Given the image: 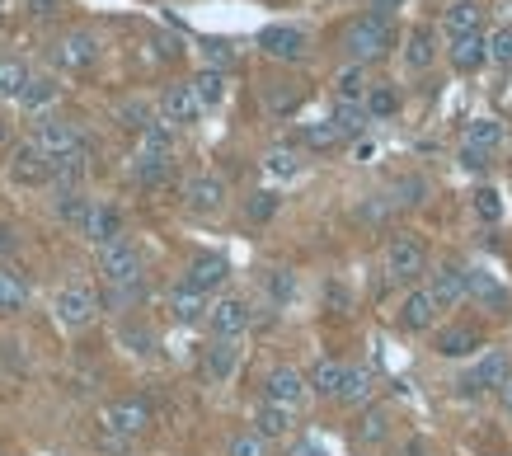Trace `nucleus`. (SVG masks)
Segmentation results:
<instances>
[{
    "instance_id": "b1692460",
    "label": "nucleus",
    "mask_w": 512,
    "mask_h": 456,
    "mask_svg": "<svg viewBox=\"0 0 512 456\" xmlns=\"http://www.w3.org/2000/svg\"><path fill=\"white\" fill-rule=\"evenodd\" d=\"M170 170H174V160L156 156V151H137V160H132V179H137L141 189H160L170 179Z\"/></svg>"
},
{
    "instance_id": "473e14b6",
    "label": "nucleus",
    "mask_w": 512,
    "mask_h": 456,
    "mask_svg": "<svg viewBox=\"0 0 512 456\" xmlns=\"http://www.w3.org/2000/svg\"><path fill=\"white\" fill-rule=\"evenodd\" d=\"M29 306V283H24V273H15V268L0 264V311L15 315Z\"/></svg>"
},
{
    "instance_id": "393cba45",
    "label": "nucleus",
    "mask_w": 512,
    "mask_h": 456,
    "mask_svg": "<svg viewBox=\"0 0 512 456\" xmlns=\"http://www.w3.org/2000/svg\"><path fill=\"white\" fill-rule=\"evenodd\" d=\"M442 24H447L451 38H456V33H480V24H484V5H480V0H451L447 15H442Z\"/></svg>"
},
{
    "instance_id": "dca6fc26",
    "label": "nucleus",
    "mask_w": 512,
    "mask_h": 456,
    "mask_svg": "<svg viewBox=\"0 0 512 456\" xmlns=\"http://www.w3.org/2000/svg\"><path fill=\"white\" fill-rule=\"evenodd\" d=\"M80 236L90 240L94 250H104V245H118L123 240V212L109 203H94L90 217H85V226H80Z\"/></svg>"
},
{
    "instance_id": "a211bd4d",
    "label": "nucleus",
    "mask_w": 512,
    "mask_h": 456,
    "mask_svg": "<svg viewBox=\"0 0 512 456\" xmlns=\"http://www.w3.org/2000/svg\"><path fill=\"white\" fill-rule=\"evenodd\" d=\"M428 297H433L437 315L451 311V306H461V301H466V268H456V264L437 268L433 283H428Z\"/></svg>"
},
{
    "instance_id": "37998d69",
    "label": "nucleus",
    "mask_w": 512,
    "mask_h": 456,
    "mask_svg": "<svg viewBox=\"0 0 512 456\" xmlns=\"http://www.w3.org/2000/svg\"><path fill=\"white\" fill-rule=\"evenodd\" d=\"M498 142H503V127H498L494 118H475V123H466V146H480V151H494Z\"/></svg>"
},
{
    "instance_id": "09e8293b",
    "label": "nucleus",
    "mask_w": 512,
    "mask_h": 456,
    "mask_svg": "<svg viewBox=\"0 0 512 456\" xmlns=\"http://www.w3.org/2000/svg\"><path fill=\"white\" fill-rule=\"evenodd\" d=\"M484 48H489V62L512 66V24H503V29L489 33V38H484Z\"/></svg>"
},
{
    "instance_id": "2f4dec72",
    "label": "nucleus",
    "mask_w": 512,
    "mask_h": 456,
    "mask_svg": "<svg viewBox=\"0 0 512 456\" xmlns=\"http://www.w3.org/2000/svg\"><path fill=\"white\" fill-rule=\"evenodd\" d=\"M90 207L94 198H85L80 189H62L57 198H52V212H57V221H66V226H85V217H90Z\"/></svg>"
},
{
    "instance_id": "052dcab7",
    "label": "nucleus",
    "mask_w": 512,
    "mask_h": 456,
    "mask_svg": "<svg viewBox=\"0 0 512 456\" xmlns=\"http://www.w3.org/2000/svg\"><path fill=\"white\" fill-rule=\"evenodd\" d=\"M404 0H372V15H381V19H390L395 10H400Z\"/></svg>"
},
{
    "instance_id": "4468645a",
    "label": "nucleus",
    "mask_w": 512,
    "mask_h": 456,
    "mask_svg": "<svg viewBox=\"0 0 512 456\" xmlns=\"http://www.w3.org/2000/svg\"><path fill=\"white\" fill-rule=\"evenodd\" d=\"M10 179H15V184H29V189L52 184V160H47L33 142H19L15 156H10Z\"/></svg>"
},
{
    "instance_id": "f257e3e1",
    "label": "nucleus",
    "mask_w": 512,
    "mask_h": 456,
    "mask_svg": "<svg viewBox=\"0 0 512 456\" xmlns=\"http://www.w3.org/2000/svg\"><path fill=\"white\" fill-rule=\"evenodd\" d=\"M343 48H348V57H353L357 66L367 62H381L390 48H395V29H390V19L381 15H362L348 24V33H343Z\"/></svg>"
},
{
    "instance_id": "aec40b11",
    "label": "nucleus",
    "mask_w": 512,
    "mask_h": 456,
    "mask_svg": "<svg viewBox=\"0 0 512 456\" xmlns=\"http://www.w3.org/2000/svg\"><path fill=\"white\" fill-rule=\"evenodd\" d=\"M235 367H240V339H212V348H207V358H202V372H207V381H231Z\"/></svg>"
},
{
    "instance_id": "6e6552de",
    "label": "nucleus",
    "mask_w": 512,
    "mask_h": 456,
    "mask_svg": "<svg viewBox=\"0 0 512 456\" xmlns=\"http://www.w3.org/2000/svg\"><path fill=\"white\" fill-rule=\"evenodd\" d=\"M33 146H38L47 160H57V156H66V151H80L85 142H80L76 123H66V118H52V113H47L43 123L33 127Z\"/></svg>"
},
{
    "instance_id": "5701e85b",
    "label": "nucleus",
    "mask_w": 512,
    "mask_h": 456,
    "mask_svg": "<svg viewBox=\"0 0 512 456\" xmlns=\"http://www.w3.org/2000/svg\"><path fill=\"white\" fill-rule=\"evenodd\" d=\"M85 174H90V151H85V146L52 160V184H57V189H80Z\"/></svg>"
},
{
    "instance_id": "f704fd0d",
    "label": "nucleus",
    "mask_w": 512,
    "mask_h": 456,
    "mask_svg": "<svg viewBox=\"0 0 512 456\" xmlns=\"http://www.w3.org/2000/svg\"><path fill=\"white\" fill-rule=\"evenodd\" d=\"M353 438L362 442V447H376V442H386V438H390V414H386L381 405L362 409V419H357V428H353Z\"/></svg>"
},
{
    "instance_id": "f03ea898",
    "label": "nucleus",
    "mask_w": 512,
    "mask_h": 456,
    "mask_svg": "<svg viewBox=\"0 0 512 456\" xmlns=\"http://www.w3.org/2000/svg\"><path fill=\"white\" fill-rule=\"evenodd\" d=\"M512 381V358L508 348H489V353H480L475 358V367H470L466 377H456V395H484V391H503Z\"/></svg>"
},
{
    "instance_id": "c85d7f7f",
    "label": "nucleus",
    "mask_w": 512,
    "mask_h": 456,
    "mask_svg": "<svg viewBox=\"0 0 512 456\" xmlns=\"http://www.w3.org/2000/svg\"><path fill=\"white\" fill-rule=\"evenodd\" d=\"M343 367H348V362L320 358V362L311 367V377H306V391H315V395H325V400H334V395H339V381H343Z\"/></svg>"
},
{
    "instance_id": "a878e982",
    "label": "nucleus",
    "mask_w": 512,
    "mask_h": 456,
    "mask_svg": "<svg viewBox=\"0 0 512 456\" xmlns=\"http://www.w3.org/2000/svg\"><path fill=\"white\" fill-rule=\"evenodd\" d=\"M170 315L179 320V325H198L202 315H207V297H202V292H193L188 283L170 287Z\"/></svg>"
},
{
    "instance_id": "49530a36",
    "label": "nucleus",
    "mask_w": 512,
    "mask_h": 456,
    "mask_svg": "<svg viewBox=\"0 0 512 456\" xmlns=\"http://www.w3.org/2000/svg\"><path fill=\"white\" fill-rule=\"evenodd\" d=\"M423 198H428V179H423V174H404V179H395V203L400 207H419Z\"/></svg>"
},
{
    "instance_id": "e2e57ef3",
    "label": "nucleus",
    "mask_w": 512,
    "mask_h": 456,
    "mask_svg": "<svg viewBox=\"0 0 512 456\" xmlns=\"http://www.w3.org/2000/svg\"><path fill=\"white\" fill-rule=\"evenodd\" d=\"M156 48H160V57H179V43H174V38H156Z\"/></svg>"
},
{
    "instance_id": "de8ad7c7",
    "label": "nucleus",
    "mask_w": 512,
    "mask_h": 456,
    "mask_svg": "<svg viewBox=\"0 0 512 456\" xmlns=\"http://www.w3.org/2000/svg\"><path fill=\"white\" fill-rule=\"evenodd\" d=\"M264 165H268V174H278V179H292V174H301V156H296L292 146H273Z\"/></svg>"
},
{
    "instance_id": "58836bf2",
    "label": "nucleus",
    "mask_w": 512,
    "mask_h": 456,
    "mask_svg": "<svg viewBox=\"0 0 512 456\" xmlns=\"http://www.w3.org/2000/svg\"><path fill=\"white\" fill-rule=\"evenodd\" d=\"M52 99H57V80H52V76H29V85L19 90V109L43 113Z\"/></svg>"
},
{
    "instance_id": "8fccbe9b",
    "label": "nucleus",
    "mask_w": 512,
    "mask_h": 456,
    "mask_svg": "<svg viewBox=\"0 0 512 456\" xmlns=\"http://www.w3.org/2000/svg\"><path fill=\"white\" fill-rule=\"evenodd\" d=\"M264 292L282 306V301H292V297H296V278L287 273V268H273V273L264 278Z\"/></svg>"
},
{
    "instance_id": "f8f14e48",
    "label": "nucleus",
    "mask_w": 512,
    "mask_h": 456,
    "mask_svg": "<svg viewBox=\"0 0 512 456\" xmlns=\"http://www.w3.org/2000/svg\"><path fill=\"white\" fill-rule=\"evenodd\" d=\"M198 118H202V104L193 99L188 80H184V85H165V90H160V123H170V127H193Z\"/></svg>"
},
{
    "instance_id": "79ce46f5",
    "label": "nucleus",
    "mask_w": 512,
    "mask_h": 456,
    "mask_svg": "<svg viewBox=\"0 0 512 456\" xmlns=\"http://www.w3.org/2000/svg\"><path fill=\"white\" fill-rule=\"evenodd\" d=\"M278 207H282L278 193H273V189H259V193H249V198H245V217L264 226V221L278 217Z\"/></svg>"
},
{
    "instance_id": "6e6d98bb",
    "label": "nucleus",
    "mask_w": 512,
    "mask_h": 456,
    "mask_svg": "<svg viewBox=\"0 0 512 456\" xmlns=\"http://www.w3.org/2000/svg\"><path fill=\"white\" fill-rule=\"evenodd\" d=\"M207 62H212V71H226V66H235V48L231 43H221V38H212V43H207Z\"/></svg>"
},
{
    "instance_id": "4c0bfd02",
    "label": "nucleus",
    "mask_w": 512,
    "mask_h": 456,
    "mask_svg": "<svg viewBox=\"0 0 512 456\" xmlns=\"http://www.w3.org/2000/svg\"><path fill=\"white\" fill-rule=\"evenodd\" d=\"M329 123L339 127L343 142H357V137L367 132V123H372V118H367V109H362V104H334V118H329Z\"/></svg>"
},
{
    "instance_id": "69168bd1",
    "label": "nucleus",
    "mask_w": 512,
    "mask_h": 456,
    "mask_svg": "<svg viewBox=\"0 0 512 456\" xmlns=\"http://www.w3.org/2000/svg\"><path fill=\"white\" fill-rule=\"evenodd\" d=\"M498 405H503V414H512V381L503 386V391H498Z\"/></svg>"
},
{
    "instance_id": "e433bc0d",
    "label": "nucleus",
    "mask_w": 512,
    "mask_h": 456,
    "mask_svg": "<svg viewBox=\"0 0 512 456\" xmlns=\"http://www.w3.org/2000/svg\"><path fill=\"white\" fill-rule=\"evenodd\" d=\"M264 104H268V113L287 118V113L301 109V85H296V80H273L264 90Z\"/></svg>"
},
{
    "instance_id": "20e7f679",
    "label": "nucleus",
    "mask_w": 512,
    "mask_h": 456,
    "mask_svg": "<svg viewBox=\"0 0 512 456\" xmlns=\"http://www.w3.org/2000/svg\"><path fill=\"white\" fill-rule=\"evenodd\" d=\"M104 424H109L113 438H137V433H146V428L156 424V414H151V405H146L141 395H118V400L104 409Z\"/></svg>"
},
{
    "instance_id": "cd10ccee",
    "label": "nucleus",
    "mask_w": 512,
    "mask_h": 456,
    "mask_svg": "<svg viewBox=\"0 0 512 456\" xmlns=\"http://www.w3.org/2000/svg\"><path fill=\"white\" fill-rule=\"evenodd\" d=\"M188 90L198 99L202 109H217L221 99H226V71H212V66H202L198 76L188 80Z\"/></svg>"
},
{
    "instance_id": "0eeeda50",
    "label": "nucleus",
    "mask_w": 512,
    "mask_h": 456,
    "mask_svg": "<svg viewBox=\"0 0 512 456\" xmlns=\"http://www.w3.org/2000/svg\"><path fill=\"white\" fill-rule=\"evenodd\" d=\"M52 311H57V320L62 325H71V330H85L94 320V311H99V297H94L85 283H66L57 297H52Z\"/></svg>"
},
{
    "instance_id": "72a5a7b5",
    "label": "nucleus",
    "mask_w": 512,
    "mask_h": 456,
    "mask_svg": "<svg viewBox=\"0 0 512 456\" xmlns=\"http://www.w3.org/2000/svg\"><path fill=\"white\" fill-rule=\"evenodd\" d=\"M367 85H372V80H367V66L348 62V66L339 71V76H334V95H339V104H362Z\"/></svg>"
},
{
    "instance_id": "338daca9",
    "label": "nucleus",
    "mask_w": 512,
    "mask_h": 456,
    "mask_svg": "<svg viewBox=\"0 0 512 456\" xmlns=\"http://www.w3.org/2000/svg\"><path fill=\"white\" fill-rule=\"evenodd\" d=\"M10 142V123H5V118H0V146Z\"/></svg>"
},
{
    "instance_id": "4be33fe9",
    "label": "nucleus",
    "mask_w": 512,
    "mask_h": 456,
    "mask_svg": "<svg viewBox=\"0 0 512 456\" xmlns=\"http://www.w3.org/2000/svg\"><path fill=\"white\" fill-rule=\"evenodd\" d=\"M433 320H437V306L428 297V287H409V297L400 301V325L419 334V330H433Z\"/></svg>"
},
{
    "instance_id": "13d9d810",
    "label": "nucleus",
    "mask_w": 512,
    "mask_h": 456,
    "mask_svg": "<svg viewBox=\"0 0 512 456\" xmlns=\"http://www.w3.org/2000/svg\"><path fill=\"white\" fill-rule=\"evenodd\" d=\"M287 456H325V447H320V442H311V438H296L292 447H287Z\"/></svg>"
},
{
    "instance_id": "680f3d73",
    "label": "nucleus",
    "mask_w": 512,
    "mask_h": 456,
    "mask_svg": "<svg viewBox=\"0 0 512 456\" xmlns=\"http://www.w3.org/2000/svg\"><path fill=\"white\" fill-rule=\"evenodd\" d=\"M400 456H433V452H428V442H423V438H409L400 447Z\"/></svg>"
},
{
    "instance_id": "2eb2a0df",
    "label": "nucleus",
    "mask_w": 512,
    "mask_h": 456,
    "mask_svg": "<svg viewBox=\"0 0 512 456\" xmlns=\"http://www.w3.org/2000/svg\"><path fill=\"white\" fill-rule=\"evenodd\" d=\"M466 297L475 301V306H484L489 315L512 311L508 287H498V278H494V273H484V268H466Z\"/></svg>"
},
{
    "instance_id": "3c124183",
    "label": "nucleus",
    "mask_w": 512,
    "mask_h": 456,
    "mask_svg": "<svg viewBox=\"0 0 512 456\" xmlns=\"http://www.w3.org/2000/svg\"><path fill=\"white\" fill-rule=\"evenodd\" d=\"M146 297V283H127V287H109L104 292V306H113V311H127V306H137V301Z\"/></svg>"
},
{
    "instance_id": "4d7b16f0",
    "label": "nucleus",
    "mask_w": 512,
    "mask_h": 456,
    "mask_svg": "<svg viewBox=\"0 0 512 456\" xmlns=\"http://www.w3.org/2000/svg\"><path fill=\"white\" fill-rule=\"evenodd\" d=\"M123 344L132 348V353H151V348H156V339H151V330H141V325H123Z\"/></svg>"
},
{
    "instance_id": "603ef678",
    "label": "nucleus",
    "mask_w": 512,
    "mask_h": 456,
    "mask_svg": "<svg viewBox=\"0 0 512 456\" xmlns=\"http://www.w3.org/2000/svg\"><path fill=\"white\" fill-rule=\"evenodd\" d=\"M226 456H268V442L259 438V433H235V438L226 442Z\"/></svg>"
},
{
    "instance_id": "7c9ffc66",
    "label": "nucleus",
    "mask_w": 512,
    "mask_h": 456,
    "mask_svg": "<svg viewBox=\"0 0 512 456\" xmlns=\"http://www.w3.org/2000/svg\"><path fill=\"white\" fill-rule=\"evenodd\" d=\"M339 405H367L372 400V372L367 367H343V381H339Z\"/></svg>"
},
{
    "instance_id": "bb28decb",
    "label": "nucleus",
    "mask_w": 512,
    "mask_h": 456,
    "mask_svg": "<svg viewBox=\"0 0 512 456\" xmlns=\"http://www.w3.org/2000/svg\"><path fill=\"white\" fill-rule=\"evenodd\" d=\"M254 433H259L264 442L268 438H287V433H292V409L259 400V409H254Z\"/></svg>"
},
{
    "instance_id": "a19ab883",
    "label": "nucleus",
    "mask_w": 512,
    "mask_h": 456,
    "mask_svg": "<svg viewBox=\"0 0 512 456\" xmlns=\"http://www.w3.org/2000/svg\"><path fill=\"white\" fill-rule=\"evenodd\" d=\"M24 85H29V66L19 57H0V99H19Z\"/></svg>"
},
{
    "instance_id": "864d4df0",
    "label": "nucleus",
    "mask_w": 512,
    "mask_h": 456,
    "mask_svg": "<svg viewBox=\"0 0 512 456\" xmlns=\"http://www.w3.org/2000/svg\"><path fill=\"white\" fill-rule=\"evenodd\" d=\"M475 212H480V221H498L503 217V198H498V189H475Z\"/></svg>"
},
{
    "instance_id": "c756f323",
    "label": "nucleus",
    "mask_w": 512,
    "mask_h": 456,
    "mask_svg": "<svg viewBox=\"0 0 512 456\" xmlns=\"http://www.w3.org/2000/svg\"><path fill=\"white\" fill-rule=\"evenodd\" d=\"M362 109H367V118H372V123H386V118H395V113H400V90H395V85H367Z\"/></svg>"
},
{
    "instance_id": "9d476101",
    "label": "nucleus",
    "mask_w": 512,
    "mask_h": 456,
    "mask_svg": "<svg viewBox=\"0 0 512 456\" xmlns=\"http://www.w3.org/2000/svg\"><path fill=\"white\" fill-rule=\"evenodd\" d=\"M306 377L296 367H268L264 372V400L268 405H282V409H296L306 405Z\"/></svg>"
},
{
    "instance_id": "ddd939ff",
    "label": "nucleus",
    "mask_w": 512,
    "mask_h": 456,
    "mask_svg": "<svg viewBox=\"0 0 512 456\" xmlns=\"http://www.w3.org/2000/svg\"><path fill=\"white\" fill-rule=\"evenodd\" d=\"M226 278H231V259H226V254H193V259H188L184 283L193 287V292H202V297L217 292Z\"/></svg>"
},
{
    "instance_id": "c03bdc74",
    "label": "nucleus",
    "mask_w": 512,
    "mask_h": 456,
    "mask_svg": "<svg viewBox=\"0 0 512 456\" xmlns=\"http://www.w3.org/2000/svg\"><path fill=\"white\" fill-rule=\"evenodd\" d=\"M118 123H123L127 132H141L146 123H156V113H151L146 99H123V104H118Z\"/></svg>"
},
{
    "instance_id": "f3484780",
    "label": "nucleus",
    "mask_w": 512,
    "mask_h": 456,
    "mask_svg": "<svg viewBox=\"0 0 512 456\" xmlns=\"http://www.w3.org/2000/svg\"><path fill=\"white\" fill-rule=\"evenodd\" d=\"M52 57H57V66H66V71H90V66L99 62V38H94V33H66L62 43L52 48Z\"/></svg>"
},
{
    "instance_id": "5fc2aeb1",
    "label": "nucleus",
    "mask_w": 512,
    "mask_h": 456,
    "mask_svg": "<svg viewBox=\"0 0 512 456\" xmlns=\"http://www.w3.org/2000/svg\"><path fill=\"white\" fill-rule=\"evenodd\" d=\"M456 160H461V170H466V174H484V170H489V151H480V146H461V151H456Z\"/></svg>"
},
{
    "instance_id": "1a4fd4ad",
    "label": "nucleus",
    "mask_w": 512,
    "mask_h": 456,
    "mask_svg": "<svg viewBox=\"0 0 512 456\" xmlns=\"http://www.w3.org/2000/svg\"><path fill=\"white\" fill-rule=\"evenodd\" d=\"M259 48H264V57H273V62H301L306 48H311V38L296 29V24H268V29L259 33Z\"/></svg>"
},
{
    "instance_id": "ea45409f",
    "label": "nucleus",
    "mask_w": 512,
    "mask_h": 456,
    "mask_svg": "<svg viewBox=\"0 0 512 456\" xmlns=\"http://www.w3.org/2000/svg\"><path fill=\"white\" fill-rule=\"evenodd\" d=\"M301 146H306V151H339L343 137L334 123H306L301 127Z\"/></svg>"
},
{
    "instance_id": "a18cd8bd",
    "label": "nucleus",
    "mask_w": 512,
    "mask_h": 456,
    "mask_svg": "<svg viewBox=\"0 0 512 456\" xmlns=\"http://www.w3.org/2000/svg\"><path fill=\"white\" fill-rule=\"evenodd\" d=\"M170 146H174V127L170 123H146V127H141V151L170 156Z\"/></svg>"
},
{
    "instance_id": "39448f33",
    "label": "nucleus",
    "mask_w": 512,
    "mask_h": 456,
    "mask_svg": "<svg viewBox=\"0 0 512 456\" xmlns=\"http://www.w3.org/2000/svg\"><path fill=\"white\" fill-rule=\"evenodd\" d=\"M207 330L217 334V339H240V334L254 325V311H249V301L245 297H221L207 306Z\"/></svg>"
},
{
    "instance_id": "423d86ee",
    "label": "nucleus",
    "mask_w": 512,
    "mask_h": 456,
    "mask_svg": "<svg viewBox=\"0 0 512 456\" xmlns=\"http://www.w3.org/2000/svg\"><path fill=\"white\" fill-rule=\"evenodd\" d=\"M99 273L109 287H127V283H141V254L132 240H118V245H104L99 250Z\"/></svg>"
},
{
    "instance_id": "bf43d9fd",
    "label": "nucleus",
    "mask_w": 512,
    "mask_h": 456,
    "mask_svg": "<svg viewBox=\"0 0 512 456\" xmlns=\"http://www.w3.org/2000/svg\"><path fill=\"white\" fill-rule=\"evenodd\" d=\"M19 245V236H15V226H10V221L0 217V254H10Z\"/></svg>"
},
{
    "instance_id": "7ed1b4c3",
    "label": "nucleus",
    "mask_w": 512,
    "mask_h": 456,
    "mask_svg": "<svg viewBox=\"0 0 512 456\" xmlns=\"http://www.w3.org/2000/svg\"><path fill=\"white\" fill-rule=\"evenodd\" d=\"M386 273L395 283H419L428 273V250L414 236H390L386 245Z\"/></svg>"
},
{
    "instance_id": "c9c22d12",
    "label": "nucleus",
    "mask_w": 512,
    "mask_h": 456,
    "mask_svg": "<svg viewBox=\"0 0 512 456\" xmlns=\"http://www.w3.org/2000/svg\"><path fill=\"white\" fill-rule=\"evenodd\" d=\"M437 57V38L433 29H414L409 33V43H404V62H409V71H428Z\"/></svg>"
},
{
    "instance_id": "412c9836",
    "label": "nucleus",
    "mask_w": 512,
    "mask_h": 456,
    "mask_svg": "<svg viewBox=\"0 0 512 456\" xmlns=\"http://www.w3.org/2000/svg\"><path fill=\"white\" fill-rule=\"evenodd\" d=\"M451 66L456 71H466V76H475L484 62H489V48H484V33H456L451 38V48H447Z\"/></svg>"
},
{
    "instance_id": "9b49d317",
    "label": "nucleus",
    "mask_w": 512,
    "mask_h": 456,
    "mask_svg": "<svg viewBox=\"0 0 512 456\" xmlns=\"http://www.w3.org/2000/svg\"><path fill=\"white\" fill-rule=\"evenodd\" d=\"M184 203L198 217H217L221 207H226V179L221 174H193L184 184Z\"/></svg>"
},
{
    "instance_id": "0e129e2a",
    "label": "nucleus",
    "mask_w": 512,
    "mask_h": 456,
    "mask_svg": "<svg viewBox=\"0 0 512 456\" xmlns=\"http://www.w3.org/2000/svg\"><path fill=\"white\" fill-rule=\"evenodd\" d=\"M33 5V15H52V10H57V0H29Z\"/></svg>"
},
{
    "instance_id": "6ab92c4d",
    "label": "nucleus",
    "mask_w": 512,
    "mask_h": 456,
    "mask_svg": "<svg viewBox=\"0 0 512 456\" xmlns=\"http://www.w3.org/2000/svg\"><path fill=\"white\" fill-rule=\"evenodd\" d=\"M480 344H484V334L475 330V325H447V330H437V339H433L437 358H470Z\"/></svg>"
},
{
    "instance_id": "774afa93",
    "label": "nucleus",
    "mask_w": 512,
    "mask_h": 456,
    "mask_svg": "<svg viewBox=\"0 0 512 456\" xmlns=\"http://www.w3.org/2000/svg\"><path fill=\"white\" fill-rule=\"evenodd\" d=\"M503 10H508V24H512V0H503Z\"/></svg>"
}]
</instances>
